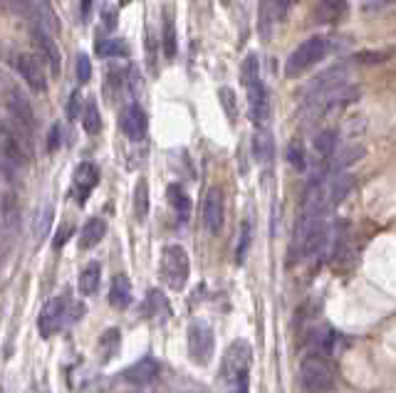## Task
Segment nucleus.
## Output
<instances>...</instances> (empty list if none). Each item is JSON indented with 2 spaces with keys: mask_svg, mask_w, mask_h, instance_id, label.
<instances>
[{
  "mask_svg": "<svg viewBox=\"0 0 396 393\" xmlns=\"http://www.w3.org/2000/svg\"><path fill=\"white\" fill-rule=\"evenodd\" d=\"M27 134L30 131L18 121L0 119V173L8 181H16L32 158V142Z\"/></svg>",
  "mask_w": 396,
  "mask_h": 393,
  "instance_id": "nucleus-1",
  "label": "nucleus"
},
{
  "mask_svg": "<svg viewBox=\"0 0 396 393\" xmlns=\"http://www.w3.org/2000/svg\"><path fill=\"white\" fill-rule=\"evenodd\" d=\"M330 237V227H327L325 218H310L300 216L297 227H295L292 242H290V265L300 260H307L315 252L322 250V245Z\"/></svg>",
  "mask_w": 396,
  "mask_h": 393,
  "instance_id": "nucleus-2",
  "label": "nucleus"
},
{
  "mask_svg": "<svg viewBox=\"0 0 396 393\" xmlns=\"http://www.w3.org/2000/svg\"><path fill=\"white\" fill-rule=\"evenodd\" d=\"M240 80H243L245 89H248L250 119H253L255 126H263L270 116V99H268V89L263 85V77H260V62L255 55L245 57L243 70H240Z\"/></svg>",
  "mask_w": 396,
  "mask_h": 393,
  "instance_id": "nucleus-3",
  "label": "nucleus"
},
{
  "mask_svg": "<svg viewBox=\"0 0 396 393\" xmlns=\"http://www.w3.org/2000/svg\"><path fill=\"white\" fill-rule=\"evenodd\" d=\"M337 383V366L327 356L307 354L300 366L302 393H330Z\"/></svg>",
  "mask_w": 396,
  "mask_h": 393,
  "instance_id": "nucleus-4",
  "label": "nucleus"
},
{
  "mask_svg": "<svg viewBox=\"0 0 396 393\" xmlns=\"http://www.w3.org/2000/svg\"><path fill=\"white\" fill-rule=\"evenodd\" d=\"M327 50H330V42L322 35H312V37H307V40H302L300 45L290 52L287 60H285V75H287L290 80L302 77L305 72H310L312 67L325 60Z\"/></svg>",
  "mask_w": 396,
  "mask_h": 393,
  "instance_id": "nucleus-5",
  "label": "nucleus"
},
{
  "mask_svg": "<svg viewBox=\"0 0 396 393\" xmlns=\"http://www.w3.org/2000/svg\"><path fill=\"white\" fill-rule=\"evenodd\" d=\"M0 99L8 106V111L16 116L18 124L25 126L27 131L35 129V109H32L30 96H27L25 92L20 89V85H18L13 77H8L6 72H0Z\"/></svg>",
  "mask_w": 396,
  "mask_h": 393,
  "instance_id": "nucleus-6",
  "label": "nucleus"
},
{
  "mask_svg": "<svg viewBox=\"0 0 396 393\" xmlns=\"http://www.w3.org/2000/svg\"><path fill=\"white\" fill-rule=\"evenodd\" d=\"M159 273L166 287L171 289H183L188 282V275H191V260H188V252L181 245H168L161 252V265H159Z\"/></svg>",
  "mask_w": 396,
  "mask_h": 393,
  "instance_id": "nucleus-7",
  "label": "nucleus"
},
{
  "mask_svg": "<svg viewBox=\"0 0 396 393\" xmlns=\"http://www.w3.org/2000/svg\"><path fill=\"white\" fill-rule=\"evenodd\" d=\"M253 363V349H250L248 342L238 339L228 347V351L223 354V363H221V373L228 383H245V376H248V368Z\"/></svg>",
  "mask_w": 396,
  "mask_h": 393,
  "instance_id": "nucleus-8",
  "label": "nucleus"
},
{
  "mask_svg": "<svg viewBox=\"0 0 396 393\" xmlns=\"http://www.w3.org/2000/svg\"><path fill=\"white\" fill-rule=\"evenodd\" d=\"M216 351V337L211 332L209 324L204 322H193L188 327V356L198 366H206V363L214 358Z\"/></svg>",
  "mask_w": 396,
  "mask_h": 393,
  "instance_id": "nucleus-9",
  "label": "nucleus"
},
{
  "mask_svg": "<svg viewBox=\"0 0 396 393\" xmlns=\"http://www.w3.org/2000/svg\"><path fill=\"white\" fill-rule=\"evenodd\" d=\"M305 347L317 356H335L345 349V337L332 327L317 324V327H310L305 332Z\"/></svg>",
  "mask_w": 396,
  "mask_h": 393,
  "instance_id": "nucleus-10",
  "label": "nucleus"
},
{
  "mask_svg": "<svg viewBox=\"0 0 396 393\" xmlns=\"http://www.w3.org/2000/svg\"><path fill=\"white\" fill-rule=\"evenodd\" d=\"M11 62L30 89H35V92L47 89V77H45V67H42V57L30 55V52H13Z\"/></svg>",
  "mask_w": 396,
  "mask_h": 393,
  "instance_id": "nucleus-11",
  "label": "nucleus"
},
{
  "mask_svg": "<svg viewBox=\"0 0 396 393\" xmlns=\"http://www.w3.org/2000/svg\"><path fill=\"white\" fill-rule=\"evenodd\" d=\"M67 307H70V294H57L50 302L42 307L40 317H37V329H40V337L50 339L57 329L65 324L67 319Z\"/></svg>",
  "mask_w": 396,
  "mask_h": 393,
  "instance_id": "nucleus-12",
  "label": "nucleus"
},
{
  "mask_svg": "<svg viewBox=\"0 0 396 393\" xmlns=\"http://www.w3.org/2000/svg\"><path fill=\"white\" fill-rule=\"evenodd\" d=\"M30 30H32V40H35L37 50H40V57L47 62V67H50L52 75H60L62 57H60V47H57V42H55V37H52V32L47 30L45 25L35 23V20H30Z\"/></svg>",
  "mask_w": 396,
  "mask_h": 393,
  "instance_id": "nucleus-13",
  "label": "nucleus"
},
{
  "mask_svg": "<svg viewBox=\"0 0 396 393\" xmlns=\"http://www.w3.org/2000/svg\"><path fill=\"white\" fill-rule=\"evenodd\" d=\"M223 220H225V201H223V191L218 186L209 188L204 198V227L214 235H218L223 230Z\"/></svg>",
  "mask_w": 396,
  "mask_h": 393,
  "instance_id": "nucleus-14",
  "label": "nucleus"
},
{
  "mask_svg": "<svg viewBox=\"0 0 396 393\" xmlns=\"http://www.w3.org/2000/svg\"><path fill=\"white\" fill-rule=\"evenodd\" d=\"M119 126H122L124 137L127 139H132V142H142V139L147 137V129H149L147 111H144L139 104L124 106L122 114H119Z\"/></svg>",
  "mask_w": 396,
  "mask_h": 393,
  "instance_id": "nucleus-15",
  "label": "nucleus"
},
{
  "mask_svg": "<svg viewBox=\"0 0 396 393\" xmlns=\"http://www.w3.org/2000/svg\"><path fill=\"white\" fill-rule=\"evenodd\" d=\"M97 183H99V168L92 161H82L80 166L75 168V201L80 203V206H85Z\"/></svg>",
  "mask_w": 396,
  "mask_h": 393,
  "instance_id": "nucleus-16",
  "label": "nucleus"
},
{
  "mask_svg": "<svg viewBox=\"0 0 396 393\" xmlns=\"http://www.w3.org/2000/svg\"><path fill=\"white\" fill-rule=\"evenodd\" d=\"M159 373H161V366L156 363V358L144 356V358H139L137 363H132L122 376H124V381L134 383V386H147V383L156 381Z\"/></svg>",
  "mask_w": 396,
  "mask_h": 393,
  "instance_id": "nucleus-17",
  "label": "nucleus"
},
{
  "mask_svg": "<svg viewBox=\"0 0 396 393\" xmlns=\"http://www.w3.org/2000/svg\"><path fill=\"white\" fill-rule=\"evenodd\" d=\"M104 232H107V220L104 218H89L80 230V247L82 250H92L94 245H99Z\"/></svg>",
  "mask_w": 396,
  "mask_h": 393,
  "instance_id": "nucleus-18",
  "label": "nucleus"
},
{
  "mask_svg": "<svg viewBox=\"0 0 396 393\" xmlns=\"http://www.w3.org/2000/svg\"><path fill=\"white\" fill-rule=\"evenodd\" d=\"M109 304L117 309H124L132 304V282H129L127 275H117L112 280V287H109Z\"/></svg>",
  "mask_w": 396,
  "mask_h": 393,
  "instance_id": "nucleus-19",
  "label": "nucleus"
},
{
  "mask_svg": "<svg viewBox=\"0 0 396 393\" xmlns=\"http://www.w3.org/2000/svg\"><path fill=\"white\" fill-rule=\"evenodd\" d=\"M345 13L347 3H340V0H322V3H315V8H312L315 23H337Z\"/></svg>",
  "mask_w": 396,
  "mask_h": 393,
  "instance_id": "nucleus-20",
  "label": "nucleus"
},
{
  "mask_svg": "<svg viewBox=\"0 0 396 393\" xmlns=\"http://www.w3.org/2000/svg\"><path fill=\"white\" fill-rule=\"evenodd\" d=\"M99 280H102V265H99V262H89V265L82 270L77 287H80V292L85 294V297H92V294L99 289Z\"/></svg>",
  "mask_w": 396,
  "mask_h": 393,
  "instance_id": "nucleus-21",
  "label": "nucleus"
},
{
  "mask_svg": "<svg viewBox=\"0 0 396 393\" xmlns=\"http://www.w3.org/2000/svg\"><path fill=\"white\" fill-rule=\"evenodd\" d=\"M166 196H168V203H171V208L178 213V218H181V220H186L188 213H191V198H188V193L183 191L181 186L171 183V186L166 188Z\"/></svg>",
  "mask_w": 396,
  "mask_h": 393,
  "instance_id": "nucleus-22",
  "label": "nucleus"
},
{
  "mask_svg": "<svg viewBox=\"0 0 396 393\" xmlns=\"http://www.w3.org/2000/svg\"><path fill=\"white\" fill-rule=\"evenodd\" d=\"M337 144H340V139H337V134L332 129H325L320 131L315 137V154L322 158V161H327V158H332L337 154Z\"/></svg>",
  "mask_w": 396,
  "mask_h": 393,
  "instance_id": "nucleus-23",
  "label": "nucleus"
},
{
  "mask_svg": "<svg viewBox=\"0 0 396 393\" xmlns=\"http://www.w3.org/2000/svg\"><path fill=\"white\" fill-rule=\"evenodd\" d=\"M161 50H163V57H168V60H173V57H176L178 40H176V25H173V18H171V13H166V18H163V30H161Z\"/></svg>",
  "mask_w": 396,
  "mask_h": 393,
  "instance_id": "nucleus-24",
  "label": "nucleus"
},
{
  "mask_svg": "<svg viewBox=\"0 0 396 393\" xmlns=\"http://www.w3.org/2000/svg\"><path fill=\"white\" fill-rule=\"evenodd\" d=\"M3 223H6L8 232L16 235L18 225H20V206H18L13 193H6V201H3Z\"/></svg>",
  "mask_w": 396,
  "mask_h": 393,
  "instance_id": "nucleus-25",
  "label": "nucleus"
},
{
  "mask_svg": "<svg viewBox=\"0 0 396 393\" xmlns=\"http://www.w3.org/2000/svg\"><path fill=\"white\" fill-rule=\"evenodd\" d=\"M82 126L87 134H99L102 129V116H99V106L94 99H87L85 109H82Z\"/></svg>",
  "mask_w": 396,
  "mask_h": 393,
  "instance_id": "nucleus-26",
  "label": "nucleus"
},
{
  "mask_svg": "<svg viewBox=\"0 0 396 393\" xmlns=\"http://www.w3.org/2000/svg\"><path fill=\"white\" fill-rule=\"evenodd\" d=\"M253 151H255V158L258 161H265V163H270L273 161V137H270L268 131H258L253 137Z\"/></svg>",
  "mask_w": 396,
  "mask_h": 393,
  "instance_id": "nucleus-27",
  "label": "nucleus"
},
{
  "mask_svg": "<svg viewBox=\"0 0 396 393\" xmlns=\"http://www.w3.org/2000/svg\"><path fill=\"white\" fill-rule=\"evenodd\" d=\"M134 216L137 220H147L149 216V186L147 181H139L137 183V191H134Z\"/></svg>",
  "mask_w": 396,
  "mask_h": 393,
  "instance_id": "nucleus-28",
  "label": "nucleus"
},
{
  "mask_svg": "<svg viewBox=\"0 0 396 393\" xmlns=\"http://www.w3.org/2000/svg\"><path fill=\"white\" fill-rule=\"evenodd\" d=\"M119 344H122L119 329H109V332L102 334V339H99V351H102V361H109V358H114V354L119 351Z\"/></svg>",
  "mask_w": 396,
  "mask_h": 393,
  "instance_id": "nucleus-29",
  "label": "nucleus"
},
{
  "mask_svg": "<svg viewBox=\"0 0 396 393\" xmlns=\"http://www.w3.org/2000/svg\"><path fill=\"white\" fill-rule=\"evenodd\" d=\"M287 161H290V166H292L295 171H302V168L307 166L305 144H302V139H292V142L287 144Z\"/></svg>",
  "mask_w": 396,
  "mask_h": 393,
  "instance_id": "nucleus-30",
  "label": "nucleus"
},
{
  "mask_svg": "<svg viewBox=\"0 0 396 393\" xmlns=\"http://www.w3.org/2000/svg\"><path fill=\"white\" fill-rule=\"evenodd\" d=\"M52 216H55L52 206H45L40 213H37L35 223H32V235H35V240H42V237H47V232H50V225H52Z\"/></svg>",
  "mask_w": 396,
  "mask_h": 393,
  "instance_id": "nucleus-31",
  "label": "nucleus"
},
{
  "mask_svg": "<svg viewBox=\"0 0 396 393\" xmlns=\"http://www.w3.org/2000/svg\"><path fill=\"white\" fill-rule=\"evenodd\" d=\"M97 52L102 57H114V55H127V45L117 37H102V40H97Z\"/></svg>",
  "mask_w": 396,
  "mask_h": 393,
  "instance_id": "nucleus-32",
  "label": "nucleus"
},
{
  "mask_svg": "<svg viewBox=\"0 0 396 393\" xmlns=\"http://www.w3.org/2000/svg\"><path fill=\"white\" fill-rule=\"evenodd\" d=\"M62 144H65V126L55 121L50 126V134H47V151H60Z\"/></svg>",
  "mask_w": 396,
  "mask_h": 393,
  "instance_id": "nucleus-33",
  "label": "nucleus"
},
{
  "mask_svg": "<svg viewBox=\"0 0 396 393\" xmlns=\"http://www.w3.org/2000/svg\"><path fill=\"white\" fill-rule=\"evenodd\" d=\"M147 312H154V314H159V312H166L168 309V304H166V299H163V294L159 292V289H151L149 292V297H147Z\"/></svg>",
  "mask_w": 396,
  "mask_h": 393,
  "instance_id": "nucleus-34",
  "label": "nucleus"
},
{
  "mask_svg": "<svg viewBox=\"0 0 396 393\" xmlns=\"http://www.w3.org/2000/svg\"><path fill=\"white\" fill-rule=\"evenodd\" d=\"M77 80H80L82 85L92 80V62L87 55H77Z\"/></svg>",
  "mask_w": 396,
  "mask_h": 393,
  "instance_id": "nucleus-35",
  "label": "nucleus"
},
{
  "mask_svg": "<svg viewBox=\"0 0 396 393\" xmlns=\"http://www.w3.org/2000/svg\"><path fill=\"white\" fill-rule=\"evenodd\" d=\"M221 101H223L225 111H228V119L235 121V116H238V109H235V94L230 89H221Z\"/></svg>",
  "mask_w": 396,
  "mask_h": 393,
  "instance_id": "nucleus-36",
  "label": "nucleus"
},
{
  "mask_svg": "<svg viewBox=\"0 0 396 393\" xmlns=\"http://www.w3.org/2000/svg\"><path fill=\"white\" fill-rule=\"evenodd\" d=\"M248 245H250V223H245L243 227H240V242H238V262L245 260V252H248Z\"/></svg>",
  "mask_w": 396,
  "mask_h": 393,
  "instance_id": "nucleus-37",
  "label": "nucleus"
},
{
  "mask_svg": "<svg viewBox=\"0 0 396 393\" xmlns=\"http://www.w3.org/2000/svg\"><path fill=\"white\" fill-rule=\"evenodd\" d=\"M70 235H72V225H70V223H65V225H60V230H57V235L52 237V247H55V250H62V247H65V242L70 240Z\"/></svg>",
  "mask_w": 396,
  "mask_h": 393,
  "instance_id": "nucleus-38",
  "label": "nucleus"
},
{
  "mask_svg": "<svg viewBox=\"0 0 396 393\" xmlns=\"http://www.w3.org/2000/svg\"><path fill=\"white\" fill-rule=\"evenodd\" d=\"M104 27H107V30H114V27H117V8L114 6H107L104 8Z\"/></svg>",
  "mask_w": 396,
  "mask_h": 393,
  "instance_id": "nucleus-39",
  "label": "nucleus"
},
{
  "mask_svg": "<svg viewBox=\"0 0 396 393\" xmlns=\"http://www.w3.org/2000/svg\"><path fill=\"white\" fill-rule=\"evenodd\" d=\"M67 114H70V119H77V116H82L80 114V94H72L70 96V104H67Z\"/></svg>",
  "mask_w": 396,
  "mask_h": 393,
  "instance_id": "nucleus-40",
  "label": "nucleus"
},
{
  "mask_svg": "<svg viewBox=\"0 0 396 393\" xmlns=\"http://www.w3.org/2000/svg\"><path fill=\"white\" fill-rule=\"evenodd\" d=\"M80 11H82V23H87L89 20V13H92V3H82Z\"/></svg>",
  "mask_w": 396,
  "mask_h": 393,
  "instance_id": "nucleus-41",
  "label": "nucleus"
},
{
  "mask_svg": "<svg viewBox=\"0 0 396 393\" xmlns=\"http://www.w3.org/2000/svg\"><path fill=\"white\" fill-rule=\"evenodd\" d=\"M386 6H389V3H364L361 8H364V11H374V8L376 11H381V8H386Z\"/></svg>",
  "mask_w": 396,
  "mask_h": 393,
  "instance_id": "nucleus-42",
  "label": "nucleus"
},
{
  "mask_svg": "<svg viewBox=\"0 0 396 393\" xmlns=\"http://www.w3.org/2000/svg\"><path fill=\"white\" fill-rule=\"evenodd\" d=\"M230 393H248V388H245V383H238Z\"/></svg>",
  "mask_w": 396,
  "mask_h": 393,
  "instance_id": "nucleus-43",
  "label": "nucleus"
},
{
  "mask_svg": "<svg viewBox=\"0 0 396 393\" xmlns=\"http://www.w3.org/2000/svg\"><path fill=\"white\" fill-rule=\"evenodd\" d=\"M0 393H3V391H0Z\"/></svg>",
  "mask_w": 396,
  "mask_h": 393,
  "instance_id": "nucleus-44",
  "label": "nucleus"
}]
</instances>
